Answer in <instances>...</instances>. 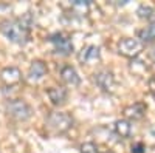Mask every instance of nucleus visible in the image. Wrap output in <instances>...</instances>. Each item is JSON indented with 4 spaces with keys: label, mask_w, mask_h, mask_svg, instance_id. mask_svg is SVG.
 <instances>
[{
    "label": "nucleus",
    "mask_w": 155,
    "mask_h": 153,
    "mask_svg": "<svg viewBox=\"0 0 155 153\" xmlns=\"http://www.w3.org/2000/svg\"><path fill=\"white\" fill-rule=\"evenodd\" d=\"M0 33L17 45H25L30 39V27L22 19H3L0 22Z\"/></svg>",
    "instance_id": "1"
},
{
    "label": "nucleus",
    "mask_w": 155,
    "mask_h": 153,
    "mask_svg": "<svg viewBox=\"0 0 155 153\" xmlns=\"http://www.w3.org/2000/svg\"><path fill=\"white\" fill-rule=\"evenodd\" d=\"M45 124L48 130H51L56 135H62V133H67L73 127V118L64 111H51L48 113Z\"/></svg>",
    "instance_id": "2"
},
{
    "label": "nucleus",
    "mask_w": 155,
    "mask_h": 153,
    "mask_svg": "<svg viewBox=\"0 0 155 153\" xmlns=\"http://www.w3.org/2000/svg\"><path fill=\"white\" fill-rule=\"evenodd\" d=\"M6 113L12 119L23 122L33 116V108L23 99H11L6 102Z\"/></svg>",
    "instance_id": "3"
},
{
    "label": "nucleus",
    "mask_w": 155,
    "mask_h": 153,
    "mask_svg": "<svg viewBox=\"0 0 155 153\" xmlns=\"http://www.w3.org/2000/svg\"><path fill=\"white\" fill-rule=\"evenodd\" d=\"M118 51H120V54L126 57H137L143 51V42L140 39H134V37H126V39L120 40Z\"/></svg>",
    "instance_id": "4"
},
{
    "label": "nucleus",
    "mask_w": 155,
    "mask_h": 153,
    "mask_svg": "<svg viewBox=\"0 0 155 153\" xmlns=\"http://www.w3.org/2000/svg\"><path fill=\"white\" fill-rule=\"evenodd\" d=\"M93 82L104 91H112L115 88V76L110 70H99L93 74Z\"/></svg>",
    "instance_id": "5"
},
{
    "label": "nucleus",
    "mask_w": 155,
    "mask_h": 153,
    "mask_svg": "<svg viewBox=\"0 0 155 153\" xmlns=\"http://www.w3.org/2000/svg\"><path fill=\"white\" fill-rule=\"evenodd\" d=\"M0 79H2L3 85L8 88H12L22 82V73L17 67H5L0 71Z\"/></svg>",
    "instance_id": "6"
},
{
    "label": "nucleus",
    "mask_w": 155,
    "mask_h": 153,
    "mask_svg": "<svg viewBox=\"0 0 155 153\" xmlns=\"http://www.w3.org/2000/svg\"><path fill=\"white\" fill-rule=\"evenodd\" d=\"M50 42L53 43L54 51L61 56H68L73 53V43L68 37L62 36V34H53L50 37Z\"/></svg>",
    "instance_id": "7"
},
{
    "label": "nucleus",
    "mask_w": 155,
    "mask_h": 153,
    "mask_svg": "<svg viewBox=\"0 0 155 153\" xmlns=\"http://www.w3.org/2000/svg\"><path fill=\"white\" fill-rule=\"evenodd\" d=\"M45 74H47V65H45V62H42V60H33L30 68H28L27 78H28L30 82H39V81L44 79Z\"/></svg>",
    "instance_id": "8"
},
{
    "label": "nucleus",
    "mask_w": 155,
    "mask_h": 153,
    "mask_svg": "<svg viewBox=\"0 0 155 153\" xmlns=\"http://www.w3.org/2000/svg\"><path fill=\"white\" fill-rule=\"evenodd\" d=\"M99 57H101V51L96 45H87L78 54V59L82 63H93V62L99 60Z\"/></svg>",
    "instance_id": "9"
},
{
    "label": "nucleus",
    "mask_w": 155,
    "mask_h": 153,
    "mask_svg": "<svg viewBox=\"0 0 155 153\" xmlns=\"http://www.w3.org/2000/svg\"><path fill=\"white\" fill-rule=\"evenodd\" d=\"M61 78H62L64 82H65L67 85H70V87H78L79 82H81L79 74H78V71L71 65H64L61 68Z\"/></svg>",
    "instance_id": "10"
},
{
    "label": "nucleus",
    "mask_w": 155,
    "mask_h": 153,
    "mask_svg": "<svg viewBox=\"0 0 155 153\" xmlns=\"http://www.w3.org/2000/svg\"><path fill=\"white\" fill-rule=\"evenodd\" d=\"M50 100L53 102L54 105H62V104H65V100L68 97V93L67 90L64 87H51L50 90L47 91Z\"/></svg>",
    "instance_id": "11"
},
{
    "label": "nucleus",
    "mask_w": 155,
    "mask_h": 153,
    "mask_svg": "<svg viewBox=\"0 0 155 153\" xmlns=\"http://www.w3.org/2000/svg\"><path fill=\"white\" fill-rule=\"evenodd\" d=\"M113 130L120 138L126 139V138H129L132 135V125H130V122H129L127 119H120V121L115 122Z\"/></svg>",
    "instance_id": "12"
},
{
    "label": "nucleus",
    "mask_w": 155,
    "mask_h": 153,
    "mask_svg": "<svg viewBox=\"0 0 155 153\" xmlns=\"http://www.w3.org/2000/svg\"><path fill=\"white\" fill-rule=\"evenodd\" d=\"M124 113H126V116L130 118V119H141L146 113V107L143 104H140V102H137V104L127 107L124 110Z\"/></svg>",
    "instance_id": "13"
},
{
    "label": "nucleus",
    "mask_w": 155,
    "mask_h": 153,
    "mask_svg": "<svg viewBox=\"0 0 155 153\" xmlns=\"http://www.w3.org/2000/svg\"><path fill=\"white\" fill-rule=\"evenodd\" d=\"M140 39L141 42H153L155 40V22L146 27L143 31H140Z\"/></svg>",
    "instance_id": "14"
},
{
    "label": "nucleus",
    "mask_w": 155,
    "mask_h": 153,
    "mask_svg": "<svg viewBox=\"0 0 155 153\" xmlns=\"http://www.w3.org/2000/svg\"><path fill=\"white\" fill-rule=\"evenodd\" d=\"M137 14H138V17H141V19H152L153 17V8H150V6H146V5H141L140 8H138V11H137Z\"/></svg>",
    "instance_id": "15"
},
{
    "label": "nucleus",
    "mask_w": 155,
    "mask_h": 153,
    "mask_svg": "<svg viewBox=\"0 0 155 153\" xmlns=\"http://www.w3.org/2000/svg\"><path fill=\"white\" fill-rule=\"evenodd\" d=\"M90 6V2H87V0H73L71 2V8L73 9H79L82 12H85Z\"/></svg>",
    "instance_id": "16"
},
{
    "label": "nucleus",
    "mask_w": 155,
    "mask_h": 153,
    "mask_svg": "<svg viewBox=\"0 0 155 153\" xmlns=\"http://www.w3.org/2000/svg\"><path fill=\"white\" fill-rule=\"evenodd\" d=\"M81 153H99V151H98L96 144H93V142H84L81 145Z\"/></svg>",
    "instance_id": "17"
},
{
    "label": "nucleus",
    "mask_w": 155,
    "mask_h": 153,
    "mask_svg": "<svg viewBox=\"0 0 155 153\" xmlns=\"http://www.w3.org/2000/svg\"><path fill=\"white\" fill-rule=\"evenodd\" d=\"M130 151H132V153H144V151H146V147H144L143 142H137V144L132 145V150H130Z\"/></svg>",
    "instance_id": "18"
},
{
    "label": "nucleus",
    "mask_w": 155,
    "mask_h": 153,
    "mask_svg": "<svg viewBox=\"0 0 155 153\" xmlns=\"http://www.w3.org/2000/svg\"><path fill=\"white\" fill-rule=\"evenodd\" d=\"M104 153H113V151H110V150H107V151H104Z\"/></svg>",
    "instance_id": "19"
}]
</instances>
